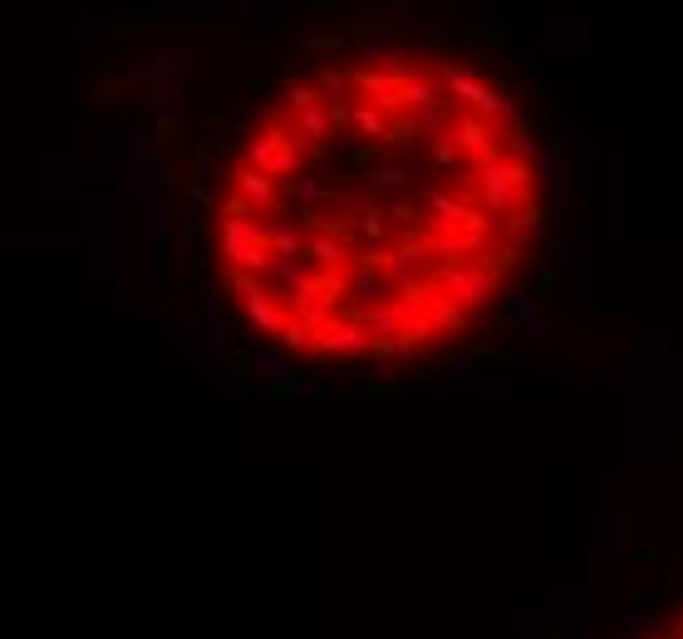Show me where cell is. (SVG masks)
Wrapping results in <instances>:
<instances>
[{
	"label": "cell",
	"mask_w": 683,
	"mask_h": 639,
	"mask_svg": "<svg viewBox=\"0 0 683 639\" xmlns=\"http://www.w3.org/2000/svg\"><path fill=\"white\" fill-rule=\"evenodd\" d=\"M546 217L512 94L389 45L300 69L241 123L212 197L227 305L305 364H399L487 320Z\"/></svg>",
	"instance_id": "6da1fadb"
},
{
	"label": "cell",
	"mask_w": 683,
	"mask_h": 639,
	"mask_svg": "<svg viewBox=\"0 0 683 639\" xmlns=\"http://www.w3.org/2000/svg\"><path fill=\"white\" fill-rule=\"evenodd\" d=\"M644 639H683V605L674 610V615H664V620H659V625H654Z\"/></svg>",
	"instance_id": "7a4b0ae2"
}]
</instances>
